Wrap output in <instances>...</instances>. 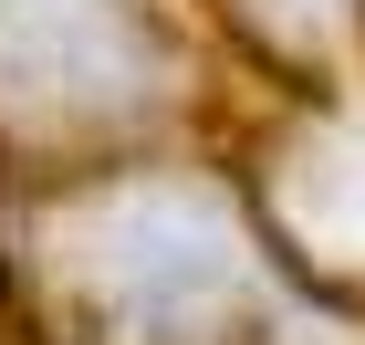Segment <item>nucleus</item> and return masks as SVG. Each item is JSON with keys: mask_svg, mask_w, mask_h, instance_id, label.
I'll list each match as a JSON object with an SVG mask.
<instances>
[{"mask_svg": "<svg viewBox=\"0 0 365 345\" xmlns=\"http://www.w3.org/2000/svg\"><path fill=\"white\" fill-rule=\"evenodd\" d=\"M0 84L31 105H125L146 84L136 0H0Z\"/></svg>", "mask_w": 365, "mask_h": 345, "instance_id": "f03ea898", "label": "nucleus"}, {"mask_svg": "<svg viewBox=\"0 0 365 345\" xmlns=\"http://www.w3.org/2000/svg\"><path fill=\"white\" fill-rule=\"evenodd\" d=\"M84 272L105 293V314L146 324V335H209L251 304V241L230 220L220 189H115L84 220Z\"/></svg>", "mask_w": 365, "mask_h": 345, "instance_id": "f257e3e1", "label": "nucleus"}, {"mask_svg": "<svg viewBox=\"0 0 365 345\" xmlns=\"http://www.w3.org/2000/svg\"><path fill=\"white\" fill-rule=\"evenodd\" d=\"M292 220L313 241H334V251H365V126L292 157Z\"/></svg>", "mask_w": 365, "mask_h": 345, "instance_id": "7ed1b4c3", "label": "nucleus"}, {"mask_svg": "<svg viewBox=\"0 0 365 345\" xmlns=\"http://www.w3.org/2000/svg\"><path fill=\"white\" fill-rule=\"evenodd\" d=\"M272 11H282V21H334L344 0H272Z\"/></svg>", "mask_w": 365, "mask_h": 345, "instance_id": "20e7f679", "label": "nucleus"}]
</instances>
